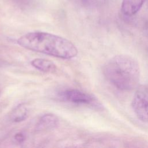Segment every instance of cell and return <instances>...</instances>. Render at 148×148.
<instances>
[{
  "instance_id": "6da1fadb",
  "label": "cell",
  "mask_w": 148,
  "mask_h": 148,
  "mask_svg": "<svg viewBox=\"0 0 148 148\" xmlns=\"http://www.w3.org/2000/svg\"><path fill=\"white\" fill-rule=\"evenodd\" d=\"M17 43L27 49L63 59L75 57L78 50L68 39L41 31L28 32L20 37Z\"/></svg>"
},
{
  "instance_id": "7a4b0ae2",
  "label": "cell",
  "mask_w": 148,
  "mask_h": 148,
  "mask_svg": "<svg viewBox=\"0 0 148 148\" xmlns=\"http://www.w3.org/2000/svg\"><path fill=\"white\" fill-rule=\"evenodd\" d=\"M103 72L106 79L120 90L130 91L138 85L139 65L130 56L120 54L113 57L104 65Z\"/></svg>"
},
{
  "instance_id": "3957f363",
  "label": "cell",
  "mask_w": 148,
  "mask_h": 148,
  "mask_svg": "<svg viewBox=\"0 0 148 148\" xmlns=\"http://www.w3.org/2000/svg\"><path fill=\"white\" fill-rule=\"evenodd\" d=\"M132 108L141 121L148 124V87H138L132 101Z\"/></svg>"
},
{
  "instance_id": "277c9868",
  "label": "cell",
  "mask_w": 148,
  "mask_h": 148,
  "mask_svg": "<svg viewBox=\"0 0 148 148\" xmlns=\"http://www.w3.org/2000/svg\"><path fill=\"white\" fill-rule=\"evenodd\" d=\"M61 97L70 102L80 104L94 105L95 100L90 95L76 89H69L63 91Z\"/></svg>"
},
{
  "instance_id": "5b68a950",
  "label": "cell",
  "mask_w": 148,
  "mask_h": 148,
  "mask_svg": "<svg viewBox=\"0 0 148 148\" xmlns=\"http://www.w3.org/2000/svg\"><path fill=\"white\" fill-rule=\"evenodd\" d=\"M58 124V117L53 114H46L42 116L36 124L35 129L41 131L54 128Z\"/></svg>"
},
{
  "instance_id": "8992f818",
  "label": "cell",
  "mask_w": 148,
  "mask_h": 148,
  "mask_svg": "<svg viewBox=\"0 0 148 148\" xmlns=\"http://www.w3.org/2000/svg\"><path fill=\"white\" fill-rule=\"evenodd\" d=\"M145 0H123L121 12L124 15L133 16L140 10Z\"/></svg>"
},
{
  "instance_id": "52a82bcc",
  "label": "cell",
  "mask_w": 148,
  "mask_h": 148,
  "mask_svg": "<svg viewBox=\"0 0 148 148\" xmlns=\"http://www.w3.org/2000/svg\"><path fill=\"white\" fill-rule=\"evenodd\" d=\"M31 64L35 68L43 72L53 73L57 69L56 64L47 59L35 58L31 61Z\"/></svg>"
},
{
  "instance_id": "ba28073f",
  "label": "cell",
  "mask_w": 148,
  "mask_h": 148,
  "mask_svg": "<svg viewBox=\"0 0 148 148\" xmlns=\"http://www.w3.org/2000/svg\"><path fill=\"white\" fill-rule=\"evenodd\" d=\"M27 116L28 110L27 107L23 104H20L13 111L11 115V119L14 122L18 123L25 120Z\"/></svg>"
},
{
  "instance_id": "9c48e42d",
  "label": "cell",
  "mask_w": 148,
  "mask_h": 148,
  "mask_svg": "<svg viewBox=\"0 0 148 148\" xmlns=\"http://www.w3.org/2000/svg\"><path fill=\"white\" fill-rule=\"evenodd\" d=\"M11 1L17 6L23 9L32 8L37 3L36 0H11Z\"/></svg>"
},
{
  "instance_id": "30bf717a",
  "label": "cell",
  "mask_w": 148,
  "mask_h": 148,
  "mask_svg": "<svg viewBox=\"0 0 148 148\" xmlns=\"http://www.w3.org/2000/svg\"><path fill=\"white\" fill-rule=\"evenodd\" d=\"M14 139L18 143H22L24 142V140H25V136L24 135V134H23L21 132L17 133L15 135L14 137Z\"/></svg>"
},
{
  "instance_id": "8fae6325",
  "label": "cell",
  "mask_w": 148,
  "mask_h": 148,
  "mask_svg": "<svg viewBox=\"0 0 148 148\" xmlns=\"http://www.w3.org/2000/svg\"><path fill=\"white\" fill-rule=\"evenodd\" d=\"M1 65H2V64H1V62L0 61V66H1Z\"/></svg>"
},
{
  "instance_id": "7c38bea8",
  "label": "cell",
  "mask_w": 148,
  "mask_h": 148,
  "mask_svg": "<svg viewBox=\"0 0 148 148\" xmlns=\"http://www.w3.org/2000/svg\"><path fill=\"white\" fill-rule=\"evenodd\" d=\"M0 94H1V89H0Z\"/></svg>"
}]
</instances>
